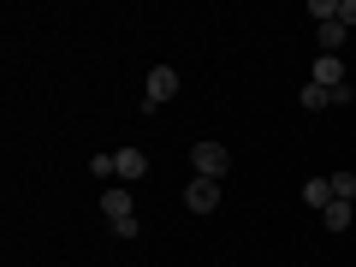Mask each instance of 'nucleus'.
Segmentation results:
<instances>
[{
	"label": "nucleus",
	"instance_id": "obj_1",
	"mask_svg": "<svg viewBox=\"0 0 356 267\" xmlns=\"http://www.w3.org/2000/svg\"><path fill=\"white\" fill-rule=\"evenodd\" d=\"M191 166H196V178H226L232 172V149H226V143H196Z\"/></svg>",
	"mask_w": 356,
	"mask_h": 267
},
{
	"label": "nucleus",
	"instance_id": "obj_2",
	"mask_svg": "<svg viewBox=\"0 0 356 267\" xmlns=\"http://www.w3.org/2000/svg\"><path fill=\"white\" fill-rule=\"evenodd\" d=\"M178 89H184V77H178L172 65H154V72H149V89H143V102H149V107H161V102H172Z\"/></svg>",
	"mask_w": 356,
	"mask_h": 267
},
{
	"label": "nucleus",
	"instance_id": "obj_3",
	"mask_svg": "<svg viewBox=\"0 0 356 267\" xmlns=\"http://www.w3.org/2000/svg\"><path fill=\"white\" fill-rule=\"evenodd\" d=\"M184 208L191 214H214L220 208V178H191L184 184Z\"/></svg>",
	"mask_w": 356,
	"mask_h": 267
},
{
	"label": "nucleus",
	"instance_id": "obj_4",
	"mask_svg": "<svg viewBox=\"0 0 356 267\" xmlns=\"http://www.w3.org/2000/svg\"><path fill=\"white\" fill-rule=\"evenodd\" d=\"M113 178H119V184L149 178V154H143V149H113Z\"/></svg>",
	"mask_w": 356,
	"mask_h": 267
},
{
	"label": "nucleus",
	"instance_id": "obj_5",
	"mask_svg": "<svg viewBox=\"0 0 356 267\" xmlns=\"http://www.w3.org/2000/svg\"><path fill=\"white\" fill-rule=\"evenodd\" d=\"M309 83H321V89H344V60H339V54H315V65H309Z\"/></svg>",
	"mask_w": 356,
	"mask_h": 267
},
{
	"label": "nucleus",
	"instance_id": "obj_6",
	"mask_svg": "<svg viewBox=\"0 0 356 267\" xmlns=\"http://www.w3.org/2000/svg\"><path fill=\"white\" fill-rule=\"evenodd\" d=\"M102 208H107V220H131V208H137V202H131L125 184H107V191H102Z\"/></svg>",
	"mask_w": 356,
	"mask_h": 267
},
{
	"label": "nucleus",
	"instance_id": "obj_7",
	"mask_svg": "<svg viewBox=\"0 0 356 267\" xmlns=\"http://www.w3.org/2000/svg\"><path fill=\"white\" fill-rule=\"evenodd\" d=\"M350 220H356V208H350V202H332V208H321V226H327V232H350Z\"/></svg>",
	"mask_w": 356,
	"mask_h": 267
},
{
	"label": "nucleus",
	"instance_id": "obj_8",
	"mask_svg": "<svg viewBox=\"0 0 356 267\" xmlns=\"http://www.w3.org/2000/svg\"><path fill=\"white\" fill-rule=\"evenodd\" d=\"M327 184H332V202H356V172H327Z\"/></svg>",
	"mask_w": 356,
	"mask_h": 267
},
{
	"label": "nucleus",
	"instance_id": "obj_9",
	"mask_svg": "<svg viewBox=\"0 0 356 267\" xmlns=\"http://www.w3.org/2000/svg\"><path fill=\"white\" fill-rule=\"evenodd\" d=\"M303 202L309 208H332V184H327V178H309V184H303Z\"/></svg>",
	"mask_w": 356,
	"mask_h": 267
},
{
	"label": "nucleus",
	"instance_id": "obj_10",
	"mask_svg": "<svg viewBox=\"0 0 356 267\" xmlns=\"http://www.w3.org/2000/svg\"><path fill=\"white\" fill-rule=\"evenodd\" d=\"M344 36H350V30H344L339 18H332V24H321V54H339V48H344Z\"/></svg>",
	"mask_w": 356,
	"mask_h": 267
},
{
	"label": "nucleus",
	"instance_id": "obj_11",
	"mask_svg": "<svg viewBox=\"0 0 356 267\" xmlns=\"http://www.w3.org/2000/svg\"><path fill=\"white\" fill-rule=\"evenodd\" d=\"M297 102L309 107V113H321V107H332V89H321V83H303V95Z\"/></svg>",
	"mask_w": 356,
	"mask_h": 267
},
{
	"label": "nucleus",
	"instance_id": "obj_12",
	"mask_svg": "<svg viewBox=\"0 0 356 267\" xmlns=\"http://www.w3.org/2000/svg\"><path fill=\"white\" fill-rule=\"evenodd\" d=\"M113 238H119V243H137V238H143V226H137V214H131V220H113Z\"/></svg>",
	"mask_w": 356,
	"mask_h": 267
},
{
	"label": "nucleus",
	"instance_id": "obj_13",
	"mask_svg": "<svg viewBox=\"0 0 356 267\" xmlns=\"http://www.w3.org/2000/svg\"><path fill=\"white\" fill-rule=\"evenodd\" d=\"M89 172H95V178L107 184V178H113V154H95V161H89Z\"/></svg>",
	"mask_w": 356,
	"mask_h": 267
},
{
	"label": "nucleus",
	"instance_id": "obj_14",
	"mask_svg": "<svg viewBox=\"0 0 356 267\" xmlns=\"http://www.w3.org/2000/svg\"><path fill=\"white\" fill-rule=\"evenodd\" d=\"M339 24H344V30H356V0H339Z\"/></svg>",
	"mask_w": 356,
	"mask_h": 267
}]
</instances>
